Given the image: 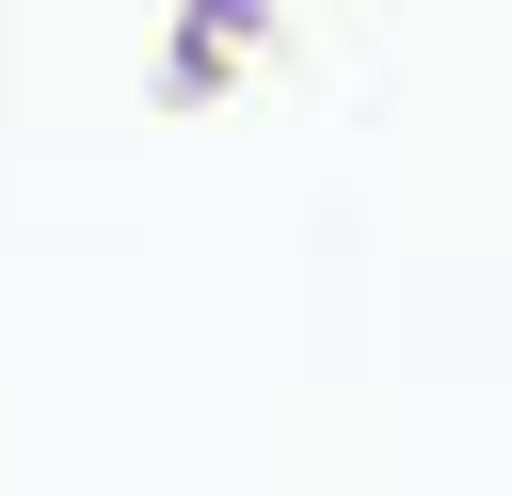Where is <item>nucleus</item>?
Instances as JSON below:
<instances>
[{"label": "nucleus", "mask_w": 512, "mask_h": 496, "mask_svg": "<svg viewBox=\"0 0 512 496\" xmlns=\"http://www.w3.org/2000/svg\"><path fill=\"white\" fill-rule=\"evenodd\" d=\"M256 32H272L256 0H192V16H176V96H208V80H224V64L256 48Z\"/></svg>", "instance_id": "obj_1"}]
</instances>
